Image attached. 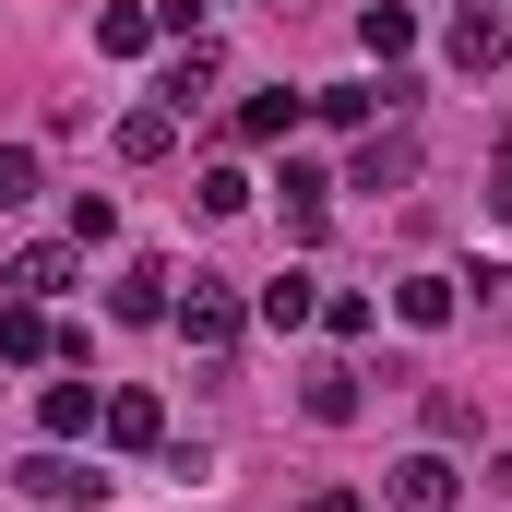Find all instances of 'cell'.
Returning a JSON list of instances; mask_svg holds the SVG:
<instances>
[{
    "mask_svg": "<svg viewBox=\"0 0 512 512\" xmlns=\"http://www.w3.org/2000/svg\"><path fill=\"white\" fill-rule=\"evenodd\" d=\"M167 322H179V334H191V358H227V346H239V334H251V298H239V286H227V274H191V286H179V298H167Z\"/></svg>",
    "mask_w": 512,
    "mask_h": 512,
    "instance_id": "1",
    "label": "cell"
},
{
    "mask_svg": "<svg viewBox=\"0 0 512 512\" xmlns=\"http://www.w3.org/2000/svg\"><path fill=\"white\" fill-rule=\"evenodd\" d=\"M12 489H24V501H48V512H96V501H108V477H96V465H72L60 441H48V453H24V465H12Z\"/></svg>",
    "mask_w": 512,
    "mask_h": 512,
    "instance_id": "2",
    "label": "cell"
},
{
    "mask_svg": "<svg viewBox=\"0 0 512 512\" xmlns=\"http://www.w3.org/2000/svg\"><path fill=\"white\" fill-rule=\"evenodd\" d=\"M382 501L393 512H453L465 501V465H453V453H405V465L382 477Z\"/></svg>",
    "mask_w": 512,
    "mask_h": 512,
    "instance_id": "3",
    "label": "cell"
},
{
    "mask_svg": "<svg viewBox=\"0 0 512 512\" xmlns=\"http://www.w3.org/2000/svg\"><path fill=\"white\" fill-rule=\"evenodd\" d=\"M441 48H453V60H465V72H489V60H501V48H512V24H501V0H465V12H453V24H441Z\"/></svg>",
    "mask_w": 512,
    "mask_h": 512,
    "instance_id": "4",
    "label": "cell"
},
{
    "mask_svg": "<svg viewBox=\"0 0 512 512\" xmlns=\"http://www.w3.org/2000/svg\"><path fill=\"white\" fill-rule=\"evenodd\" d=\"M405 179H417V131H370L346 167V191H405Z\"/></svg>",
    "mask_w": 512,
    "mask_h": 512,
    "instance_id": "5",
    "label": "cell"
},
{
    "mask_svg": "<svg viewBox=\"0 0 512 512\" xmlns=\"http://www.w3.org/2000/svg\"><path fill=\"white\" fill-rule=\"evenodd\" d=\"M310 108H322V120H334V131H370V120H382V108H405V84H393V72H382V84H322Z\"/></svg>",
    "mask_w": 512,
    "mask_h": 512,
    "instance_id": "6",
    "label": "cell"
},
{
    "mask_svg": "<svg viewBox=\"0 0 512 512\" xmlns=\"http://www.w3.org/2000/svg\"><path fill=\"white\" fill-rule=\"evenodd\" d=\"M203 96H215V36H191V48L167 60V84H155V108H179V120H191Z\"/></svg>",
    "mask_w": 512,
    "mask_h": 512,
    "instance_id": "7",
    "label": "cell"
},
{
    "mask_svg": "<svg viewBox=\"0 0 512 512\" xmlns=\"http://www.w3.org/2000/svg\"><path fill=\"white\" fill-rule=\"evenodd\" d=\"M274 191H286V227H298V239H322V227H334V179H322V167H298V155H286V179H274Z\"/></svg>",
    "mask_w": 512,
    "mask_h": 512,
    "instance_id": "8",
    "label": "cell"
},
{
    "mask_svg": "<svg viewBox=\"0 0 512 512\" xmlns=\"http://www.w3.org/2000/svg\"><path fill=\"white\" fill-rule=\"evenodd\" d=\"M453 310H465V298H453V274H405V286H393V322H405V334H441Z\"/></svg>",
    "mask_w": 512,
    "mask_h": 512,
    "instance_id": "9",
    "label": "cell"
},
{
    "mask_svg": "<svg viewBox=\"0 0 512 512\" xmlns=\"http://www.w3.org/2000/svg\"><path fill=\"white\" fill-rule=\"evenodd\" d=\"M0 358H12V370H36V358H60V322H48L36 298H12V310H0Z\"/></svg>",
    "mask_w": 512,
    "mask_h": 512,
    "instance_id": "10",
    "label": "cell"
},
{
    "mask_svg": "<svg viewBox=\"0 0 512 512\" xmlns=\"http://www.w3.org/2000/svg\"><path fill=\"white\" fill-rule=\"evenodd\" d=\"M251 322H262V334H298V322H322V286H310V274H274V286L251 298Z\"/></svg>",
    "mask_w": 512,
    "mask_h": 512,
    "instance_id": "11",
    "label": "cell"
},
{
    "mask_svg": "<svg viewBox=\"0 0 512 512\" xmlns=\"http://www.w3.org/2000/svg\"><path fill=\"white\" fill-rule=\"evenodd\" d=\"M12 298H36V310H48V298H72V251H60V239L12 251Z\"/></svg>",
    "mask_w": 512,
    "mask_h": 512,
    "instance_id": "12",
    "label": "cell"
},
{
    "mask_svg": "<svg viewBox=\"0 0 512 512\" xmlns=\"http://www.w3.org/2000/svg\"><path fill=\"white\" fill-rule=\"evenodd\" d=\"M298 108H310L298 84H262V96H239V143H286V131H298Z\"/></svg>",
    "mask_w": 512,
    "mask_h": 512,
    "instance_id": "13",
    "label": "cell"
},
{
    "mask_svg": "<svg viewBox=\"0 0 512 512\" xmlns=\"http://www.w3.org/2000/svg\"><path fill=\"white\" fill-rule=\"evenodd\" d=\"M120 155L131 167H167L179 155V108H120Z\"/></svg>",
    "mask_w": 512,
    "mask_h": 512,
    "instance_id": "14",
    "label": "cell"
},
{
    "mask_svg": "<svg viewBox=\"0 0 512 512\" xmlns=\"http://www.w3.org/2000/svg\"><path fill=\"white\" fill-rule=\"evenodd\" d=\"M167 286H179L167 262H131L120 286H108V310H120V322H167Z\"/></svg>",
    "mask_w": 512,
    "mask_h": 512,
    "instance_id": "15",
    "label": "cell"
},
{
    "mask_svg": "<svg viewBox=\"0 0 512 512\" xmlns=\"http://www.w3.org/2000/svg\"><path fill=\"white\" fill-rule=\"evenodd\" d=\"M36 429H48V441H84V429H96V382H48L36 393Z\"/></svg>",
    "mask_w": 512,
    "mask_h": 512,
    "instance_id": "16",
    "label": "cell"
},
{
    "mask_svg": "<svg viewBox=\"0 0 512 512\" xmlns=\"http://www.w3.org/2000/svg\"><path fill=\"white\" fill-rule=\"evenodd\" d=\"M298 405H310V417H322V429H346V417H358V405H370V393H358V370H346V358H334V370H310V382H298Z\"/></svg>",
    "mask_w": 512,
    "mask_h": 512,
    "instance_id": "17",
    "label": "cell"
},
{
    "mask_svg": "<svg viewBox=\"0 0 512 512\" xmlns=\"http://www.w3.org/2000/svg\"><path fill=\"white\" fill-rule=\"evenodd\" d=\"M108 441H120V453H155V441H167V405H155V393H108Z\"/></svg>",
    "mask_w": 512,
    "mask_h": 512,
    "instance_id": "18",
    "label": "cell"
},
{
    "mask_svg": "<svg viewBox=\"0 0 512 512\" xmlns=\"http://www.w3.org/2000/svg\"><path fill=\"white\" fill-rule=\"evenodd\" d=\"M358 48H370V60H405V48H417V12H405V0H370V12H358Z\"/></svg>",
    "mask_w": 512,
    "mask_h": 512,
    "instance_id": "19",
    "label": "cell"
},
{
    "mask_svg": "<svg viewBox=\"0 0 512 512\" xmlns=\"http://www.w3.org/2000/svg\"><path fill=\"white\" fill-rule=\"evenodd\" d=\"M96 48H108V60H143V48H155V12H143V0H108V12H96Z\"/></svg>",
    "mask_w": 512,
    "mask_h": 512,
    "instance_id": "20",
    "label": "cell"
},
{
    "mask_svg": "<svg viewBox=\"0 0 512 512\" xmlns=\"http://www.w3.org/2000/svg\"><path fill=\"white\" fill-rule=\"evenodd\" d=\"M36 203V143H0V215Z\"/></svg>",
    "mask_w": 512,
    "mask_h": 512,
    "instance_id": "21",
    "label": "cell"
},
{
    "mask_svg": "<svg viewBox=\"0 0 512 512\" xmlns=\"http://www.w3.org/2000/svg\"><path fill=\"white\" fill-rule=\"evenodd\" d=\"M191 203H203V215H251V179H239V167H203V191H191Z\"/></svg>",
    "mask_w": 512,
    "mask_h": 512,
    "instance_id": "22",
    "label": "cell"
},
{
    "mask_svg": "<svg viewBox=\"0 0 512 512\" xmlns=\"http://www.w3.org/2000/svg\"><path fill=\"white\" fill-rule=\"evenodd\" d=\"M72 239H84V251H96V239H120V203H108V191H84V203H72Z\"/></svg>",
    "mask_w": 512,
    "mask_h": 512,
    "instance_id": "23",
    "label": "cell"
},
{
    "mask_svg": "<svg viewBox=\"0 0 512 512\" xmlns=\"http://www.w3.org/2000/svg\"><path fill=\"white\" fill-rule=\"evenodd\" d=\"M322 334H334V346H358V334H370V298H358V286H346V298H322Z\"/></svg>",
    "mask_w": 512,
    "mask_h": 512,
    "instance_id": "24",
    "label": "cell"
},
{
    "mask_svg": "<svg viewBox=\"0 0 512 512\" xmlns=\"http://www.w3.org/2000/svg\"><path fill=\"white\" fill-rule=\"evenodd\" d=\"M298 512H358V489H310V501H298Z\"/></svg>",
    "mask_w": 512,
    "mask_h": 512,
    "instance_id": "25",
    "label": "cell"
},
{
    "mask_svg": "<svg viewBox=\"0 0 512 512\" xmlns=\"http://www.w3.org/2000/svg\"><path fill=\"white\" fill-rule=\"evenodd\" d=\"M489 215H501V227H512V155H501V179H489Z\"/></svg>",
    "mask_w": 512,
    "mask_h": 512,
    "instance_id": "26",
    "label": "cell"
}]
</instances>
